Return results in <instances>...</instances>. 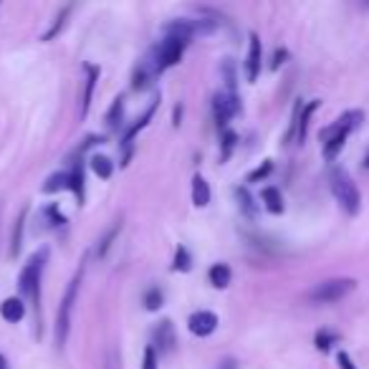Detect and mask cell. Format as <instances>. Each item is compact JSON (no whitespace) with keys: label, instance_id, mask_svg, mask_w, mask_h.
I'll use <instances>...</instances> for the list:
<instances>
[{"label":"cell","instance_id":"2","mask_svg":"<svg viewBox=\"0 0 369 369\" xmlns=\"http://www.w3.org/2000/svg\"><path fill=\"white\" fill-rule=\"evenodd\" d=\"M329 190H332L334 200L339 202V207L344 210L347 215H359L362 210V193H359L357 182L351 180V175L344 167L332 164L329 167Z\"/></svg>","mask_w":369,"mask_h":369},{"label":"cell","instance_id":"5","mask_svg":"<svg viewBox=\"0 0 369 369\" xmlns=\"http://www.w3.org/2000/svg\"><path fill=\"white\" fill-rule=\"evenodd\" d=\"M354 288H357L354 278H347V276H342V278H329V281L316 283V286L309 291V301H311V304H319V306L321 304H337V301L347 299Z\"/></svg>","mask_w":369,"mask_h":369},{"label":"cell","instance_id":"28","mask_svg":"<svg viewBox=\"0 0 369 369\" xmlns=\"http://www.w3.org/2000/svg\"><path fill=\"white\" fill-rule=\"evenodd\" d=\"M162 301H164V296L157 286H152L150 291L144 294V306H147V311H157V309L162 306Z\"/></svg>","mask_w":369,"mask_h":369},{"label":"cell","instance_id":"21","mask_svg":"<svg viewBox=\"0 0 369 369\" xmlns=\"http://www.w3.org/2000/svg\"><path fill=\"white\" fill-rule=\"evenodd\" d=\"M41 220H44V228H46V231H51V228H61L63 223H66V218H63V213L58 210V205L44 207V213H41Z\"/></svg>","mask_w":369,"mask_h":369},{"label":"cell","instance_id":"1","mask_svg":"<svg viewBox=\"0 0 369 369\" xmlns=\"http://www.w3.org/2000/svg\"><path fill=\"white\" fill-rule=\"evenodd\" d=\"M364 122L362 109H347L342 117L332 122L329 127L319 131L321 139V152H324V160L329 164L337 162V157L342 155V150L347 147V139L351 137V131H357Z\"/></svg>","mask_w":369,"mask_h":369},{"label":"cell","instance_id":"4","mask_svg":"<svg viewBox=\"0 0 369 369\" xmlns=\"http://www.w3.org/2000/svg\"><path fill=\"white\" fill-rule=\"evenodd\" d=\"M84 278V266L74 273V278L69 281V288L63 294L61 306H58V319H56V344L63 347L66 339H69V329H71V311H74L76 296H79V286H82Z\"/></svg>","mask_w":369,"mask_h":369},{"label":"cell","instance_id":"36","mask_svg":"<svg viewBox=\"0 0 369 369\" xmlns=\"http://www.w3.org/2000/svg\"><path fill=\"white\" fill-rule=\"evenodd\" d=\"M180 119H182V107H175V127H180Z\"/></svg>","mask_w":369,"mask_h":369},{"label":"cell","instance_id":"6","mask_svg":"<svg viewBox=\"0 0 369 369\" xmlns=\"http://www.w3.org/2000/svg\"><path fill=\"white\" fill-rule=\"evenodd\" d=\"M188 44H190V41H182V38L164 36V41L157 46L155 51H152V58H150L157 74H162L164 69L175 66V63L182 58V53H185V48H188Z\"/></svg>","mask_w":369,"mask_h":369},{"label":"cell","instance_id":"33","mask_svg":"<svg viewBox=\"0 0 369 369\" xmlns=\"http://www.w3.org/2000/svg\"><path fill=\"white\" fill-rule=\"evenodd\" d=\"M235 131H226L223 134V160H228L231 157V152H233V147H235Z\"/></svg>","mask_w":369,"mask_h":369},{"label":"cell","instance_id":"12","mask_svg":"<svg viewBox=\"0 0 369 369\" xmlns=\"http://www.w3.org/2000/svg\"><path fill=\"white\" fill-rule=\"evenodd\" d=\"M188 326L195 337H210L218 329V316L213 311H198L190 316Z\"/></svg>","mask_w":369,"mask_h":369},{"label":"cell","instance_id":"38","mask_svg":"<svg viewBox=\"0 0 369 369\" xmlns=\"http://www.w3.org/2000/svg\"><path fill=\"white\" fill-rule=\"evenodd\" d=\"M362 167H364V169H369V152H367V155H364V160H362Z\"/></svg>","mask_w":369,"mask_h":369},{"label":"cell","instance_id":"29","mask_svg":"<svg viewBox=\"0 0 369 369\" xmlns=\"http://www.w3.org/2000/svg\"><path fill=\"white\" fill-rule=\"evenodd\" d=\"M122 112H124V99H114V104H112V109H109V114H107V124L109 127H117L119 122L117 119H122Z\"/></svg>","mask_w":369,"mask_h":369},{"label":"cell","instance_id":"35","mask_svg":"<svg viewBox=\"0 0 369 369\" xmlns=\"http://www.w3.org/2000/svg\"><path fill=\"white\" fill-rule=\"evenodd\" d=\"M220 369H238V362H235V359H223Z\"/></svg>","mask_w":369,"mask_h":369},{"label":"cell","instance_id":"14","mask_svg":"<svg viewBox=\"0 0 369 369\" xmlns=\"http://www.w3.org/2000/svg\"><path fill=\"white\" fill-rule=\"evenodd\" d=\"M0 316H3L6 321H11V324L20 321L25 316V301L18 299V296H11V299H6L3 304H0Z\"/></svg>","mask_w":369,"mask_h":369},{"label":"cell","instance_id":"27","mask_svg":"<svg viewBox=\"0 0 369 369\" xmlns=\"http://www.w3.org/2000/svg\"><path fill=\"white\" fill-rule=\"evenodd\" d=\"M69 188V172H56L51 175L44 185V193H58V190H66Z\"/></svg>","mask_w":369,"mask_h":369},{"label":"cell","instance_id":"13","mask_svg":"<svg viewBox=\"0 0 369 369\" xmlns=\"http://www.w3.org/2000/svg\"><path fill=\"white\" fill-rule=\"evenodd\" d=\"M337 344H342V334L329 329V326H324V329H319V332L313 334V347H316L321 354H332V349Z\"/></svg>","mask_w":369,"mask_h":369},{"label":"cell","instance_id":"26","mask_svg":"<svg viewBox=\"0 0 369 369\" xmlns=\"http://www.w3.org/2000/svg\"><path fill=\"white\" fill-rule=\"evenodd\" d=\"M119 231H122V223H119V220H117V223H114V226L107 231V235H104V238L99 240V245H96V256H99V258H104V256H107V250L112 248L114 238L119 235Z\"/></svg>","mask_w":369,"mask_h":369},{"label":"cell","instance_id":"24","mask_svg":"<svg viewBox=\"0 0 369 369\" xmlns=\"http://www.w3.org/2000/svg\"><path fill=\"white\" fill-rule=\"evenodd\" d=\"M193 268V256H190V250L185 245H177L175 250V258H172V271H182V273H188Z\"/></svg>","mask_w":369,"mask_h":369},{"label":"cell","instance_id":"3","mask_svg":"<svg viewBox=\"0 0 369 369\" xmlns=\"http://www.w3.org/2000/svg\"><path fill=\"white\" fill-rule=\"evenodd\" d=\"M46 263H48V248H41L38 253H33V256L28 258V263H25L18 276L20 294H23V299L31 301L36 313H38V306H41V278H44Z\"/></svg>","mask_w":369,"mask_h":369},{"label":"cell","instance_id":"7","mask_svg":"<svg viewBox=\"0 0 369 369\" xmlns=\"http://www.w3.org/2000/svg\"><path fill=\"white\" fill-rule=\"evenodd\" d=\"M213 31L215 23H210V20H172V23L164 25V36L182 38V41H190L195 36H207Z\"/></svg>","mask_w":369,"mask_h":369},{"label":"cell","instance_id":"22","mask_svg":"<svg viewBox=\"0 0 369 369\" xmlns=\"http://www.w3.org/2000/svg\"><path fill=\"white\" fill-rule=\"evenodd\" d=\"M71 11H74V6L61 8V13H58L56 18H53V23H51V28L44 33V41H53V38H56L58 33L63 31V25H66V18H69V15H71Z\"/></svg>","mask_w":369,"mask_h":369},{"label":"cell","instance_id":"32","mask_svg":"<svg viewBox=\"0 0 369 369\" xmlns=\"http://www.w3.org/2000/svg\"><path fill=\"white\" fill-rule=\"evenodd\" d=\"M337 364H339V369H359L357 364H354V359H351V354L344 349L337 351Z\"/></svg>","mask_w":369,"mask_h":369},{"label":"cell","instance_id":"9","mask_svg":"<svg viewBox=\"0 0 369 369\" xmlns=\"http://www.w3.org/2000/svg\"><path fill=\"white\" fill-rule=\"evenodd\" d=\"M213 112H215V119H218L220 127H226L228 119H233L235 114L240 112V99L235 94H215L213 99Z\"/></svg>","mask_w":369,"mask_h":369},{"label":"cell","instance_id":"17","mask_svg":"<svg viewBox=\"0 0 369 369\" xmlns=\"http://www.w3.org/2000/svg\"><path fill=\"white\" fill-rule=\"evenodd\" d=\"M69 190H74L76 200H79V205H82L84 195H86V190H84V162L82 160L74 162V169L69 172Z\"/></svg>","mask_w":369,"mask_h":369},{"label":"cell","instance_id":"31","mask_svg":"<svg viewBox=\"0 0 369 369\" xmlns=\"http://www.w3.org/2000/svg\"><path fill=\"white\" fill-rule=\"evenodd\" d=\"M142 369H160V362H157V351H155V347H147V349H144Z\"/></svg>","mask_w":369,"mask_h":369},{"label":"cell","instance_id":"8","mask_svg":"<svg viewBox=\"0 0 369 369\" xmlns=\"http://www.w3.org/2000/svg\"><path fill=\"white\" fill-rule=\"evenodd\" d=\"M157 104H160V99H155L150 104V107L144 109V114L139 117L134 124L129 127V129L124 131V137H122V164H129V160H131V152H134V137H137L139 131L144 129V127L150 124V119L155 117V112H157Z\"/></svg>","mask_w":369,"mask_h":369},{"label":"cell","instance_id":"23","mask_svg":"<svg viewBox=\"0 0 369 369\" xmlns=\"http://www.w3.org/2000/svg\"><path fill=\"white\" fill-rule=\"evenodd\" d=\"M91 169L96 172V177H101V180H109V177H112V172H114V164H112V160H109V157L94 155V157H91Z\"/></svg>","mask_w":369,"mask_h":369},{"label":"cell","instance_id":"15","mask_svg":"<svg viewBox=\"0 0 369 369\" xmlns=\"http://www.w3.org/2000/svg\"><path fill=\"white\" fill-rule=\"evenodd\" d=\"M96 79H99V69H96V66H86V86H84L82 109H79V117H82V119L89 114V104H91V96H94Z\"/></svg>","mask_w":369,"mask_h":369},{"label":"cell","instance_id":"34","mask_svg":"<svg viewBox=\"0 0 369 369\" xmlns=\"http://www.w3.org/2000/svg\"><path fill=\"white\" fill-rule=\"evenodd\" d=\"M286 58H288V51L286 48H276V53H273V61H271V69H278V66H283L286 63Z\"/></svg>","mask_w":369,"mask_h":369},{"label":"cell","instance_id":"25","mask_svg":"<svg viewBox=\"0 0 369 369\" xmlns=\"http://www.w3.org/2000/svg\"><path fill=\"white\" fill-rule=\"evenodd\" d=\"M23 226H25V210L15 220V228H13V240H11V258L18 256L20 245H23Z\"/></svg>","mask_w":369,"mask_h":369},{"label":"cell","instance_id":"18","mask_svg":"<svg viewBox=\"0 0 369 369\" xmlns=\"http://www.w3.org/2000/svg\"><path fill=\"white\" fill-rule=\"evenodd\" d=\"M193 202L195 207H205L210 202V185L202 175L193 177Z\"/></svg>","mask_w":369,"mask_h":369},{"label":"cell","instance_id":"20","mask_svg":"<svg viewBox=\"0 0 369 369\" xmlns=\"http://www.w3.org/2000/svg\"><path fill=\"white\" fill-rule=\"evenodd\" d=\"M207 278H210V283H213L215 288H228L233 273H231V268H228L226 263H215L213 268L207 271Z\"/></svg>","mask_w":369,"mask_h":369},{"label":"cell","instance_id":"11","mask_svg":"<svg viewBox=\"0 0 369 369\" xmlns=\"http://www.w3.org/2000/svg\"><path fill=\"white\" fill-rule=\"evenodd\" d=\"M261 61H263V46L261 38L256 33H250V46H248V58H245V76L248 82H256L261 74Z\"/></svg>","mask_w":369,"mask_h":369},{"label":"cell","instance_id":"16","mask_svg":"<svg viewBox=\"0 0 369 369\" xmlns=\"http://www.w3.org/2000/svg\"><path fill=\"white\" fill-rule=\"evenodd\" d=\"M261 200H263V205H266V210L273 213V215H281L283 207H286L283 205V195H281V190L278 188H263Z\"/></svg>","mask_w":369,"mask_h":369},{"label":"cell","instance_id":"19","mask_svg":"<svg viewBox=\"0 0 369 369\" xmlns=\"http://www.w3.org/2000/svg\"><path fill=\"white\" fill-rule=\"evenodd\" d=\"M235 198H238V205H240V210H243L245 218L256 220L258 205H256V200H253V195L248 193V188H235Z\"/></svg>","mask_w":369,"mask_h":369},{"label":"cell","instance_id":"10","mask_svg":"<svg viewBox=\"0 0 369 369\" xmlns=\"http://www.w3.org/2000/svg\"><path fill=\"white\" fill-rule=\"evenodd\" d=\"M177 344V337H175V326L172 321L164 319L155 326V351L160 349V354H172Z\"/></svg>","mask_w":369,"mask_h":369},{"label":"cell","instance_id":"37","mask_svg":"<svg viewBox=\"0 0 369 369\" xmlns=\"http://www.w3.org/2000/svg\"><path fill=\"white\" fill-rule=\"evenodd\" d=\"M0 369H11V367H8V359L3 357V351H0Z\"/></svg>","mask_w":369,"mask_h":369},{"label":"cell","instance_id":"30","mask_svg":"<svg viewBox=\"0 0 369 369\" xmlns=\"http://www.w3.org/2000/svg\"><path fill=\"white\" fill-rule=\"evenodd\" d=\"M271 169H273V162H271V160H266V162H263V167H258V169H253V172H250L248 182H256V180H263V177H268Z\"/></svg>","mask_w":369,"mask_h":369}]
</instances>
